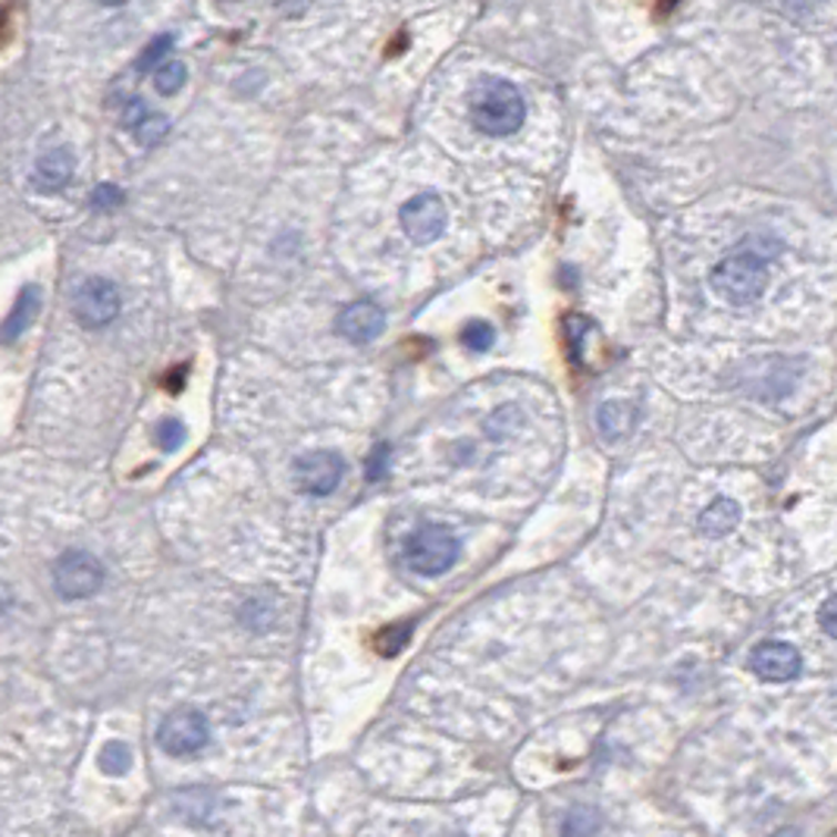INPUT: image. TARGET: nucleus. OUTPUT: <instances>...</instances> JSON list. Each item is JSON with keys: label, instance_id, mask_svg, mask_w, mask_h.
<instances>
[{"label": "nucleus", "instance_id": "19", "mask_svg": "<svg viewBox=\"0 0 837 837\" xmlns=\"http://www.w3.org/2000/svg\"><path fill=\"white\" fill-rule=\"evenodd\" d=\"M170 48H173V35H161V38H154L151 44L145 48V54L139 57V70L142 73H147V70H154L157 63H164V57L170 54Z\"/></svg>", "mask_w": 837, "mask_h": 837}, {"label": "nucleus", "instance_id": "11", "mask_svg": "<svg viewBox=\"0 0 837 837\" xmlns=\"http://www.w3.org/2000/svg\"><path fill=\"white\" fill-rule=\"evenodd\" d=\"M75 173L73 154L67 147H54L48 154H41L35 161V170H32V185L38 192L51 195V192H63Z\"/></svg>", "mask_w": 837, "mask_h": 837}, {"label": "nucleus", "instance_id": "10", "mask_svg": "<svg viewBox=\"0 0 837 837\" xmlns=\"http://www.w3.org/2000/svg\"><path fill=\"white\" fill-rule=\"evenodd\" d=\"M336 329L346 336L348 343L361 346V343H374L386 329V314H382L374 302H351L339 310L336 317Z\"/></svg>", "mask_w": 837, "mask_h": 837}, {"label": "nucleus", "instance_id": "25", "mask_svg": "<svg viewBox=\"0 0 837 837\" xmlns=\"http://www.w3.org/2000/svg\"><path fill=\"white\" fill-rule=\"evenodd\" d=\"M98 3H104V7H123L129 0H98Z\"/></svg>", "mask_w": 837, "mask_h": 837}, {"label": "nucleus", "instance_id": "23", "mask_svg": "<svg viewBox=\"0 0 837 837\" xmlns=\"http://www.w3.org/2000/svg\"><path fill=\"white\" fill-rule=\"evenodd\" d=\"M145 113H147L145 101H142V98H132V101L126 104V110H123V126L132 129L139 120H142V116H145Z\"/></svg>", "mask_w": 837, "mask_h": 837}, {"label": "nucleus", "instance_id": "15", "mask_svg": "<svg viewBox=\"0 0 837 837\" xmlns=\"http://www.w3.org/2000/svg\"><path fill=\"white\" fill-rule=\"evenodd\" d=\"M185 79H188V70H185L183 60H164V63H157L154 73H151L154 92L164 94V98H173V94L180 92L185 85Z\"/></svg>", "mask_w": 837, "mask_h": 837}, {"label": "nucleus", "instance_id": "24", "mask_svg": "<svg viewBox=\"0 0 837 837\" xmlns=\"http://www.w3.org/2000/svg\"><path fill=\"white\" fill-rule=\"evenodd\" d=\"M821 631L828 634V637H837V627H835V600L828 596L825 605H821Z\"/></svg>", "mask_w": 837, "mask_h": 837}, {"label": "nucleus", "instance_id": "14", "mask_svg": "<svg viewBox=\"0 0 837 837\" xmlns=\"http://www.w3.org/2000/svg\"><path fill=\"white\" fill-rule=\"evenodd\" d=\"M600 430L609 439H621L627 437V430L634 427V411H631V405H624V401H605L600 408Z\"/></svg>", "mask_w": 837, "mask_h": 837}, {"label": "nucleus", "instance_id": "5", "mask_svg": "<svg viewBox=\"0 0 837 837\" xmlns=\"http://www.w3.org/2000/svg\"><path fill=\"white\" fill-rule=\"evenodd\" d=\"M73 314L79 327L104 329L120 314V289L104 276H89L73 295Z\"/></svg>", "mask_w": 837, "mask_h": 837}, {"label": "nucleus", "instance_id": "13", "mask_svg": "<svg viewBox=\"0 0 837 837\" xmlns=\"http://www.w3.org/2000/svg\"><path fill=\"white\" fill-rule=\"evenodd\" d=\"M741 524V506L734 499H715L710 509L700 514V530L706 537H728Z\"/></svg>", "mask_w": 837, "mask_h": 837}, {"label": "nucleus", "instance_id": "20", "mask_svg": "<svg viewBox=\"0 0 837 837\" xmlns=\"http://www.w3.org/2000/svg\"><path fill=\"white\" fill-rule=\"evenodd\" d=\"M185 439V427L180 420L166 418L157 423V446L164 449V452H176L180 446H183Z\"/></svg>", "mask_w": 837, "mask_h": 837}, {"label": "nucleus", "instance_id": "4", "mask_svg": "<svg viewBox=\"0 0 837 837\" xmlns=\"http://www.w3.org/2000/svg\"><path fill=\"white\" fill-rule=\"evenodd\" d=\"M104 586V568L85 549H70L54 562V590L63 600H89Z\"/></svg>", "mask_w": 837, "mask_h": 837}, {"label": "nucleus", "instance_id": "1", "mask_svg": "<svg viewBox=\"0 0 837 837\" xmlns=\"http://www.w3.org/2000/svg\"><path fill=\"white\" fill-rule=\"evenodd\" d=\"M468 110H471L473 126L490 139L514 135L528 116L524 94L518 92V85H511L509 79H499V75H487L483 82H477V89L468 98Z\"/></svg>", "mask_w": 837, "mask_h": 837}, {"label": "nucleus", "instance_id": "18", "mask_svg": "<svg viewBox=\"0 0 837 837\" xmlns=\"http://www.w3.org/2000/svg\"><path fill=\"white\" fill-rule=\"evenodd\" d=\"M98 763L101 768L108 772V775H123L129 772V763H132V753H129L126 744H120V741H113L101 749V756H98Z\"/></svg>", "mask_w": 837, "mask_h": 837}, {"label": "nucleus", "instance_id": "6", "mask_svg": "<svg viewBox=\"0 0 837 837\" xmlns=\"http://www.w3.org/2000/svg\"><path fill=\"white\" fill-rule=\"evenodd\" d=\"M211 741L207 718L195 710H176L157 728V746L166 756H195Z\"/></svg>", "mask_w": 837, "mask_h": 837}, {"label": "nucleus", "instance_id": "9", "mask_svg": "<svg viewBox=\"0 0 837 837\" xmlns=\"http://www.w3.org/2000/svg\"><path fill=\"white\" fill-rule=\"evenodd\" d=\"M803 659L797 653V646L790 643H782V640H768V643H759L753 653H749V668L759 681H768V684H787L800 674Z\"/></svg>", "mask_w": 837, "mask_h": 837}, {"label": "nucleus", "instance_id": "16", "mask_svg": "<svg viewBox=\"0 0 837 837\" xmlns=\"http://www.w3.org/2000/svg\"><path fill=\"white\" fill-rule=\"evenodd\" d=\"M132 135H135V142L139 145H145V147H154V145H161L166 139V132H170V120H166L164 113H151L147 110L145 116L135 123V126L129 129Z\"/></svg>", "mask_w": 837, "mask_h": 837}, {"label": "nucleus", "instance_id": "21", "mask_svg": "<svg viewBox=\"0 0 837 837\" xmlns=\"http://www.w3.org/2000/svg\"><path fill=\"white\" fill-rule=\"evenodd\" d=\"M123 204V192L116 188L113 183L98 185L92 192V207L94 211H116Z\"/></svg>", "mask_w": 837, "mask_h": 837}, {"label": "nucleus", "instance_id": "8", "mask_svg": "<svg viewBox=\"0 0 837 837\" xmlns=\"http://www.w3.org/2000/svg\"><path fill=\"white\" fill-rule=\"evenodd\" d=\"M343 473H346V465L336 452H310V456H302L295 461V487L308 496H329L343 483Z\"/></svg>", "mask_w": 837, "mask_h": 837}, {"label": "nucleus", "instance_id": "3", "mask_svg": "<svg viewBox=\"0 0 837 837\" xmlns=\"http://www.w3.org/2000/svg\"><path fill=\"white\" fill-rule=\"evenodd\" d=\"M456 559L458 537L449 528H439V524H423L405 543V562L411 564V571H418L423 578L446 574L456 564Z\"/></svg>", "mask_w": 837, "mask_h": 837}, {"label": "nucleus", "instance_id": "22", "mask_svg": "<svg viewBox=\"0 0 837 837\" xmlns=\"http://www.w3.org/2000/svg\"><path fill=\"white\" fill-rule=\"evenodd\" d=\"M411 637V627L408 624H399V627H386L380 634V653L386 655H396L408 643Z\"/></svg>", "mask_w": 837, "mask_h": 837}, {"label": "nucleus", "instance_id": "7", "mask_svg": "<svg viewBox=\"0 0 837 837\" xmlns=\"http://www.w3.org/2000/svg\"><path fill=\"white\" fill-rule=\"evenodd\" d=\"M401 229L405 236L411 238L415 245H427V242H437L442 233H446V223H449V211L439 195L433 192H420L411 201H405L399 211Z\"/></svg>", "mask_w": 837, "mask_h": 837}, {"label": "nucleus", "instance_id": "12", "mask_svg": "<svg viewBox=\"0 0 837 837\" xmlns=\"http://www.w3.org/2000/svg\"><path fill=\"white\" fill-rule=\"evenodd\" d=\"M38 310H41V292H38V286H25L19 292L13 310L0 324V343L10 346V343H17L19 336H25V329L35 324Z\"/></svg>", "mask_w": 837, "mask_h": 837}, {"label": "nucleus", "instance_id": "17", "mask_svg": "<svg viewBox=\"0 0 837 837\" xmlns=\"http://www.w3.org/2000/svg\"><path fill=\"white\" fill-rule=\"evenodd\" d=\"M496 343V333H492L490 324H483V320H471L468 327L461 329V346L468 348V351H487Z\"/></svg>", "mask_w": 837, "mask_h": 837}, {"label": "nucleus", "instance_id": "2", "mask_svg": "<svg viewBox=\"0 0 837 837\" xmlns=\"http://www.w3.org/2000/svg\"><path fill=\"white\" fill-rule=\"evenodd\" d=\"M710 279L715 292L725 302H731V305H753L756 298H763L768 271H765V261L759 255L737 252V255H728L725 261H718L712 267Z\"/></svg>", "mask_w": 837, "mask_h": 837}]
</instances>
